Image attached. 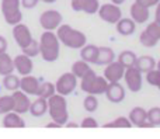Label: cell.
<instances>
[{"instance_id":"8","label":"cell","mask_w":160,"mask_h":139,"mask_svg":"<svg viewBox=\"0 0 160 139\" xmlns=\"http://www.w3.org/2000/svg\"><path fill=\"white\" fill-rule=\"evenodd\" d=\"M63 22V17L58 10H47L39 16V24L45 31H55Z\"/></svg>"},{"instance_id":"34","label":"cell","mask_w":160,"mask_h":139,"mask_svg":"<svg viewBox=\"0 0 160 139\" xmlns=\"http://www.w3.org/2000/svg\"><path fill=\"white\" fill-rule=\"evenodd\" d=\"M10 111H13V97L0 96V114H7Z\"/></svg>"},{"instance_id":"41","label":"cell","mask_w":160,"mask_h":139,"mask_svg":"<svg viewBox=\"0 0 160 139\" xmlns=\"http://www.w3.org/2000/svg\"><path fill=\"white\" fill-rule=\"evenodd\" d=\"M7 47H8L7 39H6L3 35H0V53L7 52Z\"/></svg>"},{"instance_id":"9","label":"cell","mask_w":160,"mask_h":139,"mask_svg":"<svg viewBox=\"0 0 160 139\" xmlns=\"http://www.w3.org/2000/svg\"><path fill=\"white\" fill-rule=\"evenodd\" d=\"M122 79L125 80L127 87L132 93L141 92L142 84H143V76H142V72H139L135 66L125 67V73H124V77Z\"/></svg>"},{"instance_id":"29","label":"cell","mask_w":160,"mask_h":139,"mask_svg":"<svg viewBox=\"0 0 160 139\" xmlns=\"http://www.w3.org/2000/svg\"><path fill=\"white\" fill-rule=\"evenodd\" d=\"M90 69H91L90 63H87V62H84L82 59V61H76L75 63L72 65V70H70V72H72L78 79H80L83 75H86Z\"/></svg>"},{"instance_id":"46","label":"cell","mask_w":160,"mask_h":139,"mask_svg":"<svg viewBox=\"0 0 160 139\" xmlns=\"http://www.w3.org/2000/svg\"><path fill=\"white\" fill-rule=\"evenodd\" d=\"M39 2H44V3H55V2H58V0H39Z\"/></svg>"},{"instance_id":"37","label":"cell","mask_w":160,"mask_h":139,"mask_svg":"<svg viewBox=\"0 0 160 139\" xmlns=\"http://www.w3.org/2000/svg\"><path fill=\"white\" fill-rule=\"evenodd\" d=\"M145 31L149 32L153 38H156L158 41H160V22H158V21L150 22V24H148V27Z\"/></svg>"},{"instance_id":"36","label":"cell","mask_w":160,"mask_h":139,"mask_svg":"<svg viewBox=\"0 0 160 139\" xmlns=\"http://www.w3.org/2000/svg\"><path fill=\"white\" fill-rule=\"evenodd\" d=\"M145 75H146V82L150 84V86L158 87L160 84V70L159 69H156L155 67V69L146 72Z\"/></svg>"},{"instance_id":"14","label":"cell","mask_w":160,"mask_h":139,"mask_svg":"<svg viewBox=\"0 0 160 139\" xmlns=\"http://www.w3.org/2000/svg\"><path fill=\"white\" fill-rule=\"evenodd\" d=\"M125 66L121 65L118 61H112L111 63L105 65L104 69V77L107 82H119L124 77Z\"/></svg>"},{"instance_id":"28","label":"cell","mask_w":160,"mask_h":139,"mask_svg":"<svg viewBox=\"0 0 160 139\" xmlns=\"http://www.w3.org/2000/svg\"><path fill=\"white\" fill-rule=\"evenodd\" d=\"M56 93L55 90V84L51 83V82H42L39 84V89H38V97H42V98H49L51 96H53Z\"/></svg>"},{"instance_id":"24","label":"cell","mask_w":160,"mask_h":139,"mask_svg":"<svg viewBox=\"0 0 160 139\" xmlns=\"http://www.w3.org/2000/svg\"><path fill=\"white\" fill-rule=\"evenodd\" d=\"M135 67L142 73H146L149 70L155 69L156 67V61L155 58H152L150 55H143V56H138L135 62Z\"/></svg>"},{"instance_id":"5","label":"cell","mask_w":160,"mask_h":139,"mask_svg":"<svg viewBox=\"0 0 160 139\" xmlns=\"http://www.w3.org/2000/svg\"><path fill=\"white\" fill-rule=\"evenodd\" d=\"M20 0H2V13L4 17V21L10 25H16L21 22L22 20V13L20 10Z\"/></svg>"},{"instance_id":"25","label":"cell","mask_w":160,"mask_h":139,"mask_svg":"<svg viewBox=\"0 0 160 139\" xmlns=\"http://www.w3.org/2000/svg\"><path fill=\"white\" fill-rule=\"evenodd\" d=\"M14 72V62L13 58L7 52L0 53V76L10 75Z\"/></svg>"},{"instance_id":"26","label":"cell","mask_w":160,"mask_h":139,"mask_svg":"<svg viewBox=\"0 0 160 139\" xmlns=\"http://www.w3.org/2000/svg\"><path fill=\"white\" fill-rule=\"evenodd\" d=\"M136 58H138V56H136V53L133 52V51H122L118 55L117 61L121 65H124L125 67H131V66H135Z\"/></svg>"},{"instance_id":"30","label":"cell","mask_w":160,"mask_h":139,"mask_svg":"<svg viewBox=\"0 0 160 139\" xmlns=\"http://www.w3.org/2000/svg\"><path fill=\"white\" fill-rule=\"evenodd\" d=\"M132 127V122L129 121V118L127 117H118L115 120L110 121V122L104 124L102 128H131Z\"/></svg>"},{"instance_id":"44","label":"cell","mask_w":160,"mask_h":139,"mask_svg":"<svg viewBox=\"0 0 160 139\" xmlns=\"http://www.w3.org/2000/svg\"><path fill=\"white\" fill-rule=\"evenodd\" d=\"M65 127H68V128H78L79 124H76V122H69V121H68V122L65 124Z\"/></svg>"},{"instance_id":"22","label":"cell","mask_w":160,"mask_h":139,"mask_svg":"<svg viewBox=\"0 0 160 139\" xmlns=\"http://www.w3.org/2000/svg\"><path fill=\"white\" fill-rule=\"evenodd\" d=\"M115 52L108 47H98V53H97V61L96 65L100 66H105V65L111 63L112 61H115Z\"/></svg>"},{"instance_id":"45","label":"cell","mask_w":160,"mask_h":139,"mask_svg":"<svg viewBox=\"0 0 160 139\" xmlns=\"http://www.w3.org/2000/svg\"><path fill=\"white\" fill-rule=\"evenodd\" d=\"M125 2H127V0H111V3H114V4H117V6L124 4Z\"/></svg>"},{"instance_id":"12","label":"cell","mask_w":160,"mask_h":139,"mask_svg":"<svg viewBox=\"0 0 160 139\" xmlns=\"http://www.w3.org/2000/svg\"><path fill=\"white\" fill-rule=\"evenodd\" d=\"M13 111H16L17 114H25L30 110V98H28V94H25L21 90H14L13 94Z\"/></svg>"},{"instance_id":"18","label":"cell","mask_w":160,"mask_h":139,"mask_svg":"<svg viewBox=\"0 0 160 139\" xmlns=\"http://www.w3.org/2000/svg\"><path fill=\"white\" fill-rule=\"evenodd\" d=\"M129 11H131V18H132L136 24H143V22H146L150 17L149 8L142 6L141 3H138V2L132 3Z\"/></svg>"},{"instance_id":"3","label":"cell","mask_w":160,"mask_h":139,"mask_svg":"<svg viewBox=\"0 0 160 139\" xmlns=\"http://www.w3.org/2000/svg\"><path fill=\"white\" fill-rule=\"evenodd\" d=\"M48 114L52 121L58 122L63 127L69 121V111H68V101L66 97L62 94L55 93L48 98Z\"/></svg>"},{"instance_id":"10","label":"cell","mask_w":160,"mask_h":139,"mask_svg":"<svg viewBox=\"0 0 160 139\" xmlns=\"http://www.w3.org/2000/svg\"><path fill=\"white\" fill-rule=\"evenodd\" d=\"M105 97L110 103H114V104H118V103H122L125 100V89L119 82H108V86L105 89Z\"/></svg>"},{"instance_id":"42","label":"cell","mask_w":160,"mask_h":139,"mask_svg":"<svg viewBox=\"0 0 160 139\" xmlns=\"http://www.w3.org/2000/svg\"><path fill=\"white\" fill-rule=\"evenodd\" d=\"M155 21L160 22V2L156 4V10H155Z\"/></svg>"},{"instance_id":"35","label":"cell","mask_w":160,"mask_h":139,"mask_svg":"<svg viewBox=\"0 0 160 139\" xmlns=\"http://www.w3.org/2000/svg\"><path fill=\"white\" fill-rule=\"evenodd\" d=\"M139 42H141L143 47H146V48H153V47H156V45H158L159 41L156 38H153L149 32L142 31L141 35H139Z\"/></svg>"},{"instance_id":"27","label":"cell","mask_w":160,"mask_h":139,"mask_svg":"<svg viewBox=\"0 0 160 139\" xmlns=\"http://www.w3.org/2000/svg\"><path fill=\"white\" fill-rule=\"evenodd\" d=\"M3 87L8 92H14V90L20 89V77L13 73L3 76Z\"/></svg>"},{"instance_id":"7","label":"cell","mask_w":160,"mask_h":139,"mask_svg":"<svg viewBox=\"0 0 160 139\" xmlns=\"http://www.w3.org/2000/svg\"><path fill=\"white\" fill-rule=\"evenodd\" d=\"M98 13V17L102 20V21L108 22V24H115L119 18L122 17V10L121 6H117L114 3H105V4H101L97 10Z\"/></svg>"},{"instance_id":"32","label":"cell","mask_w":160,"mask_h":139,"mask_svg":"<svg viewBox=\"0 0 160 139\" xmlns=\"http://www.w3.org/2000/svg\"><path fill=\"white\" fill-rule=\"evenodd\" d=\"M83 107L87 112H94L98 108V100H97V96L94 94H87V97L83 101Z\"/></svg>"},{"instance_id":"20","label":"cell","mask_w":160,"mask_h":139,"mask_svg":"<svg viewBox=\"0 0 160 139\" xmlns=\"http://www.w3.org/2000/svg\"><path fill=\"white\" fill-rule=\"evenodd\" d=\"M2 124L4 128H24L25 127V121L16 111H10L7 114H4Z\"/></svg>"},{"instance_id":"39","label":"cell","mask_w":160,"mask_h":139,"mask_svg":"<svg viewBox=\"0 0 160 139\" xmlns=\"http://www.w3.org/2000/svg\"><path fill=\"white\" fill-rule=\"evenodd\" d=\"M20 3H21V6L24 8H34V7H37L39 0H20Z\"/></svg>"},{"instance_id":"33","label":"cell","mask_w":160,"mask_h":139,"mask_svg":"<svg viewBox=\"0 0 160 139\" xmlns=\"http://www.w3.org/2000/svg\"><path fill=\"white\" fill-rule=\"evenodd\" d=\"M21 51L24 55L30 56V58H35L37 55H39V42L32 38V41H31L27 47L21 48Z\"/></svg>"},{"instance_id":"48","label":"cell","mask_w":160,"mask_h":139,"mask_svg":"<svg viewBox=\"0 0 160 139\" xmlns=\"http://www.w3.org/2000/svg\"><path fill=\"white\" fill-rule=\"evenodd\" d=\"M158 87H159V90H160V84H159V86H158Z\"/></svg>"},{"instance_id":"47","label":"cell","mask_w":160,"mask_h":139,"mask_svg":"<svg viewBox=\"0 0 160 139\" xmlns=\"http://www.w3.org/2000/svg\"><path fill=\"white\" fill-rule=\"evenodd\" d=\"M156 69H159V70H160V61H159V62H156Z\"/></svg>"},{"instance_id":"38","label":"cell","mask_w":160,"mask_h":139,"mask_svg":"<svg viewBox=\"0 0 160 139\" xmlns=\"http://www.w3.org/2000/svg\"><path fill=\"white\" fill-rule=\"evenodd\" d=\"M79 127H82V128H97L98 122H97V120L93 117H86Z\"/></svg>"},{"instance_id":"31","label":"cell","mask_w":160,"mask_h":139,"mask_svg":"<svg viewBox=\"0 0 160 139\" xmlns=\"http://www.w3.org/2000/svg\"><path fill=\"white\" fill-rule=\"evenodd\" d=\"M146 120L152 124V127H160V107L146 110Z\"/></svg>"},{"instance_id":"11","label":"cell","mask_w":160,"mask_h":139,"mask_svg":"<svg viewBox=\"0 0 160 139\" xmlns=\"http://www.w3.org/2000/svg\"><path fill=\"white\" fill-rule=\"evenodd\" d=\"M13 38L20 48H24L32 41V34L27 25L18 22V24L13 25Z\"/></svg>"},{"instance_id":"21","label":"cell","mask_w":160,"mask_h":139,"mask_svg":"<svg viewBox=\"0 0 160 139\" xmlns=\"http://www.w3.org/2000/svg\"><path fill=\"white\" fill-rule=\"evenodd\" d=\"M28 112H31V115L35 118L44 117V115L48 112V100L47 98L38 97L35 101H31Z\"/></svg>"},{"instance_id":"2","label":"cell","mask_w":160,"mask_h":139,"mask_svg":"<svg viewBox=\"0 0 160 139\" xmlns=\"http://www.w3.org/2000/svg\"><path fill=\"white\" fill-rule=\"evenodd\" d=\"M39 55L45 62H55L59 58L61 42L53 31H44L39 38Z\"/></svg>"},{"instance_id":"23","label":"cell","mask_w":160,"mask_h":139,"mask_svg":"<svg viewBox=\"0 0 160 139\" xmlns=\"http://www.w3.org/2000/svg\"><path fill=\"white\" fill-rule=\"evenodd\" d=\"M97 53H98V47L93 44H86L84 47L80 48V58L87 63H94L96 65L97 61Z\"/></svg>"},{"instance_id":"4","label":"cell","mask_w":160,"mask_h":139,"mask_svg":"<svg viewBox=\"0 0 160 139\" xmlns=\"http://www.w3.org/2000/svg\"><path fill=\"white\" fill-rule=\"evenodd\" d=\"M108 86V82L104 76H97L93 69H90L86 75L80 77V89L86 94L101 96L105 93V89Z\"/></svg>"},{"instance_id":"40","label":"cell","mask_w":160,"mask_h":139,"mask_svg":"<svg viewBox=\"0 0 160 139\" xmlns=\"http://www.w3.org/2000/svg\"><path fill=\"white\" fill-rule=\"evenodd\" d=\"M135 2L141 3V4H142V6H145V7L150 8V7H155V6L160 2V0H135Z\"/></svg>"},{"instance_id":"43","label":"cell","mask_w":160,"mask_h":139,"mask_svg":"<svg viewBox=\"0 0 160 139\" xmlns=\"http://www.w3.org/2000/svg\"><path fill=\"white\" fill-rule=\"evenodd\" d=\"M62 125H59L58 122H55V121H51L49 124H47V128H61Z\"/></svg>"},{"instance_id":"13","label":"cell","mask_w":160,"mask_h":139,"mask_svg":"<svg viewBox=\"0 0 160 139\" xmlns=\"http://www.w3.org/2000/svg\"><path fill=\"white\" fill-rule=\"evenodd\" d=\"M70 7L73 11L79 13H86V14H96L100 7L98 0H70Z\"/></svg>"},{"instance_id":"15","label":"cell","mask_w":160,"mask_h":139,"mask_svg":"<svg viewBox=\"0 0 160 139\" xmlns=\"http://www.w3.org/2000/svg\"><path fill=\"white\" fill-rule=\"evenodd\" d=\"M39 82L38 77L32 75H25L20 79V90L24 92L28 96H37L38 94V89H39Z\"/></svg>"},{"instance_id":"6","label":"cell","mask_w":160,"mask_h":139,"mask_svg":"<svg viewBox=\"0 0 160 139\" xmlns=\"http://www.w3.org/2000/svg\"><path fill=\"white\" fill-rule=\"evenodd\" d=\"M76 87H78V77H76L72 72H68V73L61 75L55 83L56 93L65 96V97L72 94V93L76 90Z\"/></svg>"},{"instance_id":"16","label":"cell","mask_w":160,"mask_h":139,"mask_svg":"<svg viewBox=\"0 0 160 139\" xmlns=\"http://www.w3.org/2000/svg\"><path fill=\"white\" fill-rule=\"evenodd\" d=\"M13 62H14V70H17L18 75L21 76L31 75V72L34 69V63L30 56L24 55V53H20L16 58H13Z\"/></svg>"},{"instance_id":"19","label":"cell","mask_w":160,"mask_h":139,"mask_svg":"<svg viewBox=\"0 0 160 139\" xmlns=\"http://www.w3.org/2000/svg\"><path fill=\"white\" fill-rule=\"evenodd\" d=\"M115 28H117V32L122 37H129L135 32L136 30V22L133 21L132 18H121L115 22Z\"/></svg>"},{"instance_id":"17","label":"cell","mask_w":160,"mask_h":139,"mask_svg":"<svg viewBox=\"0 0 160 139\" xmlns=\"http://www.w3.org/2000/svg\"><path fill=\"white\" fill-rule=\"evenodd\" d=\"M128 118L132 122V125H136L139 128H152V124L146 120V110L142 107H133Z\"/></svg>"},{"instance_id":"1","label":"cell","mask_w":160,"mask_h":139,"mask_svg":"<svg viewBox=\"0 0 160 139\" xmlns=\"http://www.w3.org/2000/svg\"><path fill=\"white\" fill-rule=\"evenodd\" d=\"M56 37H58L61 44H63L65 47L70 48V49H80L87 44V38H86L84 32L76 30L69 24L59 25L56 28Z\"/></svg>"}]
</instances>
